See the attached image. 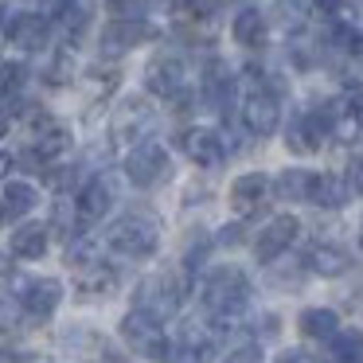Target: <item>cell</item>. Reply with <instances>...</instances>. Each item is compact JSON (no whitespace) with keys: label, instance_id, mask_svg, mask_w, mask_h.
<instances>
[{"label":"cell","instance_id":"obj_7","mask_svg":"<svg viewBox=\"0 0 363 363\" xmlns=\"http://www.w3.org/2000/svg\"><path fill=\"white\" fill-rule=\"evenodd\" d=\"M145 86H149L157 98H164V102H180L184 86H188L184 63L176 55H157L149 63V71H145Z\"/></svg>","mask_w":363,"mask_h":363},{"label":"cell","instance_id":"obj_13","mask_svg":"<svg viewBox=\"0 0 363 363\" xmlns=\"http://www.w3.org/2000/svg\"><path fill=\"white\" fill-rule=\"evenodd\" d=\"M110 207H113V184L106 180V176H94L90 184H82L79 203H74V211H79L82 223L106 219V211H110Z\"/></svg>","mask_w":363,"mask_h":363},{"label":"cell","instance_id":"obj_18","mask_svg":"<svg viewBox=\"0 0 363 363\" xmlns=\"http://www.w3.org/2000/svg\"><path fill=\"white\" fill-rule=\"evenodd\" d=\"M35 203H40V191H35L28 180H12V184H4V196H0V223L24 219V215L32 211Z\"/></svg>","mask_w":363,"mask_h":363},{"label":"cell","instance_id":"obj_16","mask_svg":"<svg viewBox=\"0 0 363 363\" xmlns=\"http://www.w3.org/2000/svg\"><path fill=\"white\" fill-rule=\"evenodd\" d=\"M266 196H269V176L266 172H246V176H238V180L230 184V203H235L242 215L258 211Z\"/></svg>","mask_w":363,"mask_h":363},{"label":"cell","instance_id":"obj_25","mask_svg":"<svg viewBox=\"0 0 363 363\" xmlns=\"http://www.w3.org/2000/svg\"><path fill=\"white\" fill-rule=\"evenodd\" d=\"M308 266H313L320 277H340L347 269V250H340V246H332V242H320V246H313V254H308Z\"/></svg>","mask_w":363,"mask_h":363},{"label":"cell","instance_id":"obj_29","mask_svg":"<svg viewBox=\"0 0 363 363\" xmlns=\"http://www.w3.org/2000/svg\"><path fill=\"white\" fill-rule=\"evenodd\" d=\"M86 20H90V12H86L82 0H67V9L59 12V28H63L67 40H79V35L86 32Z\"/></svg>","mask_w":363,"mask_h":363},{"label":"cell","instance_id":"obj_34","mask_svg":"<svg viewBox=\"0 0 363 363\" xmlns=\"http://www.w3.org/2000/svg\"><path fill=\"white\" fill-rule=\"evenodd\" d=\"M238 242H242V227H238V223L219 230V246H238Z\"/></svg>","mask_w":363,"mask_h":363},{"label":"cell","instance_id":"obj_11","mask_svg":"<svg viewBox=\"0 0 363 363\" xmlns=\"http://www.w3.org/2000/svg\"><path fill=\"white\" fill-rule=\"evenodd\" d=\"M59 301H63V285L55 281V277H32V281L24 285V313L35 316V320H43V316H51L59 308Z\"/></svg>","mask_w":363,"mask_h":363},{"label":"cell","instance_id":"obj_32","mask_svg":"<svg viewBox=\"0 0 363 363\" xmlns=\"http://www.w3.org/2000/svg\"><path fill=\"white\" fill-rule=\"evenodd\" d=\"M74 219H79V211H74V203H67V199H59V203H55V227H59V235H71V230H74Z\"/></svg>","mask_w":363,"mask_h":363},{"label":"cell","instance_id":"obj_2","mask_svg":"<svg viewBox=\"0 0 363 363\" xmlns=\"http://www.w3.org/2000/svg\"><path fill=\"white\" fill-rule=\"evenodd\" d=\"M180 301H184V281H180V274H152V277H145V281L137 285V293H133L137 313L152 316L157 324L180 313Z\"/></svg>","mask_w":363,"mask_h":363},{"label":"cell","instance_id":"obj_3","mask_svg":"<svg viewBox=\"0 0 363 363\" xmlns=\"http://www.w3.org/2000/svg\"><path fill=\"white\" fill-rule=\"evenodd\" d=\"M110 246L113 254H121V258H152L160 246V227L149 219V215H125L121 223H113L110 227Z\"/></svg>","mask_w":363,"mask_h":363},{"label":"cell","instance_id":"obj_21","mask_svg":"<svg viewBox=\"0 0 363 363\" xmlns=\"http://www.w3.org/2000/svg\"><path fill=\"white\" fill-rule=\"evenodd\" d=\"M149 125H152V110L145 102H137V98H129L125 106H121V113H118V137L121 141H137L141 145V137L149 133Z\"/></svg>","mask_w":363,"mask_h":363},{"label":"cell","instance_id":"obj_10","mask_svg":"<svg viewBox=\"0 0 363 363\" xmlns=\"http://www.w3.org/2000/svg\"><path fill=\"white\" fill-rule=\"evenodd\" d=\"M180 145H184V157H188L191 164H199V168H219L223 157H227L223 137L215 133V129H203V125L188 129V133L180 137Z\"/></svg>","mask_w":363,"mask_h":363},{"label":"cell","instance_id":"obj_27","mask_svg":"<svg viewBox=\"0 0 363 363\" xmlns=\"http://www.w3.org/2000/svg\"><path fill=\"white\" fill-rule=\"evenodd\" d=\"M332 48L347 59H359L363 55V32L352 28L347 20H336V24H332Z\"/></svg>","mask_w":363,"mask_h":363},{"label":"cell","instance_id":"obj_30","mask_svg":"<svg viewBox=\"0 0 363 363\" xmlns=\"http://www.w3.org/2000/svg\"><path fill=\"white\" fill-rule=\"evenodd\" d=\"M24 305L16 297H0V332H16L24 324Z\"/></svg>","mask_w":363,"mask_h":363},{"label":"cell","instance_id":"obj_4","mask_svg":"<svg viewBox=\"0 0 363 363\" xmlns=\"http://www.w3.org/2000/svg\"><path fill=\"white\" fill-rule=\"evenodd\" d=\"M125 176L133 188H157L172 176V160H168L164 145L157 141H141L133 152L125 157Z\"/></svg>","mask_w":363,"mask_h":363},{"label":"cell","instance_id":"obj_36","mask_svg":"<svg viewBox=\"0 0 363 363\" xmlns=\"http://www.w3.org/2000/svg\"><path fill=\"white\" fill-rule=\"evenodd\" d=\"M9 172H12V157H9V152H0V180H4Z\"/></svg>","mask_w":363,"mask_h":363},{"label":"cell","instance_id":"obj_33","mask_svg":"<svg viewBox=\"0 0 363 363\" xmlns=\"http://www.w3.org/2000/svg\"><path fill=\"white\" fill-rule=\"evenodd\" d=\"M223 363H262V352H258L254 344H250V347H235V352H230Z\"/></svg>","mask_w":363,"mask_h":363},{"label":"cell","instance_id":"obj_31","mask_svg":"<svg viewBox=\"0 0 363 363\" xmlns=\"http://www.w3.org/2000/svg\"><path fill=\"white\" fill-rule=\"evenodd\" d=\"M20 86H24V67L20 63H0V98L20 94Z\"/></svg>","mask_w":363,"mask_h":363},{"label":"cell","instance_id":"obj_20","mask_svg":"<svg viewBox=\"0 0 363 363\" xmlns=\"http://www.w3.org/2000/svg\"><path fill=\"white\" fill-rule=\"evenodd\" d=\"M48 246H51V230L43 227V223H24V227H16V235H12V254H16V258L40 262L43 254H48Z\"/></svg>","mask_w":363,"mask_h":363},{"label":"cell","instance_id":"obj_15","mask_svg":"<svg viewBox=\"0 0 363 363\" xmlns=\"http://www.w3.org/2000/svg\"><path fill=\"white\" fill-rule=\"evenodd\" d=\"M145 40H149V24H145V20H125V16H118L102 32V48L110 51V55L129 51V48H137V43H145Z\"/></svg>","mask_w":363,"mask_h":363},{"label":"cell","instance_id":"obj_12","mask_svg":"<svg viewBox=\"0 0 363 363\" xmlns=\"http://www.w3.org/2000/svg\"><path fill=\"white\" fill-rule=\"evenodd\" d=\"M9 40L16 43L20 51H43L51 40V20L43 12H20L16 24L9 28Z\"/></svg>","mask_w":363,"mask_h":363},{"label":"cell","instance_id":"obj_1","mask_svg":"<svg viewBox=\"0 0 363 363\" xmlns=\"http://www.w3.org/2000/svg\"><path fill=\"white\" fill-rule=\"evenodd\" d=\"M250 301V277L242 274L238 266H219L207 274L203 281V305L215 320H230L238 316Z\"/></svg>","mask_w":363,"mask_h":363},{"label":"cell","instance_id":"obj_39","mask_svg":"<svg viewBox=\"0 0 363 363\" xmlns=\"http://www.w3.org/2000/svg\"><path fill=\"white\" fill-rule=\"evenodd\" d=\"M359 242H363V238H359Z\"/></svg>","mask_w":363,"mask_h":363},{"label":"cell","instance_id":"obj_23","mask_svg":"<svg viewBox=\"0 0 363 363\" xmlns=\"http://www.w3.org/2000/svg\"><path fill=\"white\" fill-rule=\"evenodd\" d=\"M308 16H313V0H274V24L281 32L297 35L308 24Z\"/></svg>","mask_w":363,"mask_h":363},{"label":"cell","instance_id":"obj_8","mask_svg":"<svg viewBox=\"0 0 363 363\" xmlns=\"http://www.w3.org/2000/svg\"><path fill=\"white\" fill-rule=\"evenodd\" d=\"M297 235H301V223L293 219V215H277V219L266 223V230H262L258 242H254V258H258L262 266H269V262H277L289 250Z\"/></svg>","mask_w":363,"mask_h":363},{"label":"cell","instance_id":"obj_37","mask_svg":"<svg viewBox=\"0 0 363 363\" xmlns=\"http://www.w3.org/2000/svg\"><path fill=\"white\" fill-rule=\"evenodd\" d=\"M355 191H359V196H363V164L355 168Z\"/></svg>","mask_w":363,"mask_h":363},{"label":"cell","instance_id":"obj_24","mask_svg":"<svg viewBox=\"0 0 363 363\" xmlns=\"http://www.w3.org/2000/svg\"><path fill=\"white\" fill-rule=\"evenodd\" d=\"M297 324L308 340H332L340 332V316L332 313V308H305Z\"/></svg>","mask_w":363,"mask_h":363},{"label":"cell","instance_id":"obj_38","mask_svg":"<svg viewBox=\"0 0 363 363\" xmlns=\"http://www.w3.org/2000/svg\"><path fill=\"white\" fill-rule=\"evenodd\" d=\"M4 133H9V113L0 110V137H4Z\"/></svg>","mask_w":363,"mask_h":363},{"label":"cell","instance_id":"obj_22","mask_svg":"<svg viewBox=\"0 0 363 363\" xmlns=\"http://www.w3.org/2000/svg\"><path fill=\"white\" fill-rule=\"evenodd\" d=\"M347 196H352V184L344 180V176H332V172H320L313 180V203L316 207H344Z\"/></svg>","mask_w":363,"mask_h":363},{"label":"cell","instance_id":"obj_5","mask_svg":"<svg viewBox=\"0 0 363 363\" xmlns=\"http://www.w3.org/2000/svg\"><path fill=\"white\" fill-rule=\"evenodd\" d=\"M121 340H125L137 355H145V359H168V344H164L160 324L152 320V316L137 313V308L121 320Z\"/></svg>","mask_w":363,"mask_h":363},{"label":"cell","instance_id":"obj_26","mask_svg":"<svg viewBox=\"0 0 363 363\" xmlns=\"http://www.w3.org/2000/svg\"><path fill=\"white\" fill-rule=\"evenodd\" d=\"M332 359L336 363H363V332L344 328L332 336Z\"/></svg>","mask_w":363,"mask_h":363},{"label":"cell","instance_id":"obj_28","mask_svg":"<svg viewBox=\"0 0 363 363\" xmlns=\"http://www.w3.org/2000/svg\"><path fill=\"white\" fill-rule=\"evenodd\" d=\"M113 285V269L106 262H90V266L79 269V289L82 293H106Z\"/></svg>","mask_w":363,"mask_h":363},{"label":"cell","instance_id":"obj_17","mask_svg":"<svg viewBox=\"0 0 363 363\" xmlns=\"http://www.w3.org/2000/svg\"><path fill=\"white\" fill-rule=\"evenodd\" d=\"M203 98H207V106H211V110H219V113L230 110V98H235V79H230L227 63H219V59H215V63H207Z\"/></svg>","mask_w":363,"mask_h":363},{"label":"cell","instance_id":"obj_14","mask_svg":"<svg viewBox=\"0 0 363 363\" xmlns=\"http://www.w3.org/2000/svg\"><path fill=\"white\" fill-rule=\"evenodd\" d=\"M230 35H235L238 48L258 51V48H266V40H269V20L262 16L258 9H242L235 16V24H230Z\"/></svg>","mask_w":363,"mask_h":363},{"label":"cell","instance_id":"obj_35","mask_svg":"<svg viewBox=\"0 0 363 363\" xmlns=\"http://www.w3.org/2000/svg\"><path fill=\"white\" fill-rule=\"evenodd\" d=\"M277 363H316V359L308 352H301V347H289V352L277 355Z\"/></svg>","mask_w":363,"mask_h":363},{"label":"cell","instance_id":"obj_6","mask_svg":"<svg viewBox=\"0 0 363 363\" xmlns=\"http://www.w3.org/2000/svg\"><path fill=\"white\" fill-rule=\"evenodd\" d=\"M242 125L250 129L254 137L277 133V125H281V102H277V94L269 86H254L250 94H246V102H242Z\"/></svg>","mask_w":363,"mask_h":363},{"label":"cell","instance_id":"obj_19","mask_svg":"<svg viewBox=\"0 0 363 363\" xmlns=\"http://www.w3.org/2000/svg\"><path fill=\"white\" fill-rule=\"evenodd\" d=\"M313 180H316V172H305V168H285V172H277V180L269 184V191H274L281 203H305V199L313 196Z\"/></svg>","mask_w":363,"mask_h":363},{"label":"cell","instance_id":"obj_9","mask_svg":"<svg viewBox=\"0 0 363 363\" xmlns=\"http://www.w3.org/2000/svg\"><path fill=\"white\" fill-rule=\"evenodd\" d=\"M324 137H328V118H324V106H316V110L293 118L289 129H285V145H289L293 152H301V157L320 149Z\"/></svg>","mask_w":363,"mask_h":363}]
</instances>
